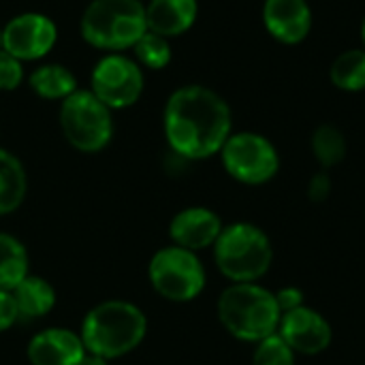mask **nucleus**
<instances>
[{
  "mask_svg": "<svg viewBox=\"0 0 365 365\" xmlns=\"http://www.w3.org/2000/svg\"><path fill=\"white\" fill-rule=\"evenodd\" d=\"M165 135L173 152L199 160L222 150L231 137V109L214 90L186 86L165 107Z\"/></svg>",
  "mask_w": 365,
  "mask_h": 365,
  "instance_id": "nucleus-1",
  "label": "nucleus"
},
{
  "mask_svg": "<svg viewBox=\"0 0 365 365\" xmlns=\"http://www.w3.org/2000/svg\"><path fill=\"white\" fill-rule=\"evenodd\" d=\"M148 331L145 314L128 302L111 299L92 308L81 323L86 353L101 359H118L135 351Z\"/></svg>",
  "mask_w": 365,
  "mask_h": 365,
  "instance_id": "nucleus-2",
  "label": "nucleus"
},
{
  "mask_svg": "<svg viewBox=\"0 0 365 365\" xmlns=\"http://www.w3.org/2000/svg\"><path fill=\"white\" fill-rule=\"evenodd\" d=\"M218 319L225 329L246 342H261L280 327L276 295L255 282H235L218 299Z\"/></svg>",
  "mask_w": 365,
  "mask_h": 365,
  "instance_id": "nucleus-3",
  "label": "nucleus"
},
{
  "mask_svg": "<svg viewBox=\"0 0 365 365\" xmlns=\"http://www.w3.org/2000/svg\"><path fill=\"white\" fill-rule=\"evenodd\" d=\"M145 32V6L139 0H94L81 17V36L107 51L135 47Z\"/></svg>",
  "mask_w": 365,
  "mask_h": 365,
  "instance_id": "nucleus-4",
  "label": "nucleus"
},
{
  "mask_svg": "<svg viewBox=\"0 0 365 365\" xmlns=\"http://www.w3.org/2000/svg\"><path fill=\"white\" fill-rule=\"evenodd\" d=\"M216 265L233 282H255L272 265L269 237L255 225L235 222L222 227L214 244Z\"/></svg>",
  "mask_w": 365,
  "mask_h": 365,
  "instance_id": "nucleus-5",
  "label": "nucleus"
},
{
  "mask_svg": "<svg viewBox=\"0 0 365 365\" xmlns=\"http://www.w3.org/2000/svg\"><path fill=\"white\" fill-rule=\"evenodd\" d=\"M60 124L66 141L79 152H98L113 135L111 109L86 90H75L62 101Z\"/></svg>",
  "mask_w": 365,
  "mask_h": 365,
  "instance_id": "nucleus-6",
  "label": "nucleus"
},
{
  "mask_svg": "<svg viewBox=\"0 0 365 365\" xmlns=\"http://www.w3.org/2000/svg\"><path fill=\"white\" fill-rule=\"evenodd\" d=\"M150 282L169 302H190L205 287V269L192 250L169 246L158 250L148 267Z\"/></svg>",
  "mask_w": 365,
  "mask_h": 365,
  "instance_id": "nucleus-7",
  "label": "nucleus"
},
{
  "mask_svg": "<svg viewBox=\"0 0 365 365\" xmlns=\"http://www.w3.org/2000/svg\"><path fill=\"white\" fill-rule=\"evenodd\" d=\"M222 165L237 182L265 184L278 171L276 148L257 133H237L222 145Z\"/></svg>",
  "mask_w": 365,
  "mask_h": 365,
  "instance_id": "nucleus-8",
  "label": "nucleus"
},
{
  "mask_svg": "<svg viewBox=\"0 0 365 365\" xmlns=\"http://www.w3.org/2000/svg\"><path fill=\"white\" fill-rule=\"evenodd\" d=\"M143 90L141 68L120 56H105L92 71V94L109 109H124L139 101Z\"/></svg>",
  "mask_w": 365,
  "mask_h": 365,
  "instance_id": "nucleus-9",
  "label": "nucleus"
},
{
  "mask_svg": "<svg viewBox=\"0 0 365 365\" xmlns=\"http://www.w3.org/2000/svg\"><path fill=\"white\" fill-rule=\"evenodd\" d=\"M58 38L56 24L41 13H24L2 28L0 47L17 60H36L49 53Z\"/></svg>",
  "mask_w": 365,
  "mask_h": 365,
  "instance_id": "nucleus-10",
  "label": "nucleus"
},
{
  "mask_svg": "<svg viewBox=\"0 0 365 365\" xmlns=\"http://www.w3.org/2000/svg\"><path fill=\"white\" fill-rule=\"evenodd\" d=\"M280 338L302 355L323 353L331 342L329 323L314 310L299 306L291 312H284L280 319Z\"/></svg>",
  "mask_w": 365,
  "mask_h": 365,
  "instance_id": "nucleus-11",
  "label": "nucleus"
},
{
  "mask_svg": "<svg viewBox=\"0 0 365 365\" xmlns=\"http://www.w3.org/2000/svg\"><path fill=\"white\" fill-rule=\"evenodd\" d=\"M220 231H222L220 218L207 207L182 210L180 214H175V218L169 225V235L175 242V246L192 252L216 244Z\"/></svg>",
  "mask_w": 365,
  "mask_h": 365,
  "instance_id": "nucleus-12",
  "label": "nucleus"
},
{
  "mask_svg": "<svg viewBox=\"0 0 365 365\" xmlns=\"http://www.w3.org/2000/svg\"><path fill=\"white\" fill-rule=\"evenodd\" d=\"M263 21L274 38L293 45L310 32L312 13L306 0H265Z\"/></svg>",
  "mask_w": 365,
  "mask_h": 365,
  "instance_id": "nucleus-13",
  "label": "nucleus"
},
{
  "mask_svg": "<svg viewBox=\"0 0 365 365\" xmlns=\"http://www.w3.org/2000/svg\"><path fill=\"white\" fill-rule=\"evenodd\" d=\"M86 355L81 338L68 329H45L28 344V359L32 365H77Z\"/></svg>",
  "mask_w": 365,
  "mask_h": 365,
  "instance_id": "nucleus-14",
  "label": "nucleus"
},
{
  "mask_svg": "<svg viewBox=\"0 0 365 365\" xmlns=\"http://www.w3.org/2000/svg\"><path fill=\"white\" fill-rule=\"evenodd\" d=\"M197 19V0H150L145 6L148 32L165 38L186 32Z\"/></svg>",
  "mask_w": 365,
  "mask_h": 365,
  "instance_id": "nucleus-15",
  "label": "nucleus"
},
{
  "mask_svg": "<svg viewBox=\"0 0 365 365\" xmlns=\"http://www.w3.org/2000/svg\"><path fill=\"white\" fill-rule=\"evenodd\" d=\"M19 317H28V319H36V317H45L53 306H56V291L53 287L38 278V276H26L13 291Z\"/></svg>",
  "mask_w": 365,
  "mask_h": 365,
  "instance_id": "nucleus-16",
  "label": "nucleus"
},
{
  "mask_svg": "<svg viewBox=\"0 0 365 365\" xmlns=\"http://www.w3.org/2000/svg\"><path fill=\"white\" fill-rule=\"evenodd\" d=\"M26 171L17 156L0 150V216L15 212L26 197Z\"/></svg>",
  "mask_w": 365,
  "mask_h": 365,
  "instance_id": "nucleus-17",
  "label": "nucleus"
},
{
  "mask_svg": "<svg viewBox=\"0 0 365 365\" xmlns=\"http://www.w3.org/2000/svg\"><path fill=\"white\" fill-rule=\"evenodd\" d=\"M30 86L43 98H49V101L62 98L64 101L66 96H71L77 90V79L62 64H45V66H38L30 75Z\"/></svg>",
  "mask_w": 365,
  "mask_h": 365,
  "instance_id": "nucleus-18",
  "label": "nucleus"
},
{
  "mask_svg": "<svg viewBox=\"0 0 365 365\" xmlns=\"http://www.w3.org/2000/svg\"><path fill=\"white\" fill-rule=\"evenodd\" d=\"M28 276V252L24 244L0 233V291H13Z\"/></svg>",
  "mask_w": 365,
  "mask_h": 365,
  "instance_id": "nucleus-19",
  "label": "nucleus"
},
{
  "mask_svg": "<svg viewBox=\"0 0 365 365\" xmlns=\"http://www.w3.org/2000/svg\"><path fill=\"white\" fill-rule=\"evenodd\" d=\"M331 81L340 90L359 92L365 88V51L351 49L338 56L331 64Z\"/></svg>",
  "mask_w": 365,
  "mask_h": 365,
  "instance_id": "nucleus-20",
  "label": "nucleus"
},
{
  "mask_svg": "<svg viewBox=\"0 0 365 365\" xmlns=\"http://www.w3.org/2000/svg\"><path fill=\"white\" fill-rule=\"evenodd\" d=\"M312 152L323 167H334L346 154V139L336 126L323 124L312 135Z\"/></svg>",
  "mask_w": 365,
  "mask_h": 365,
  "instance_id": "nucleus-21",
  "label": "nucleus"
},
{
  "mask_svg": "<svg viewBox=\"0 0 365 365\" xmlns=\"http://www.w3.org/2000/svg\"><path fill=\"white\" fill-rule=\"evenodd\" d=\"M133 49L137 53V60L148 68H165L171 60V49H169L167 38L154 32H145L135 43Z\"/></svg>",
  "mask_w": 365,
  "mask_h": 365,
  "instance_id": "nucleus-22",
  "label": "nucleus"
},
{
  "mask_svg": "<svg viewBox=\"0 0 365 365\" xmlns=\"http://www.w3.org/2000/svg\"><path fill=\"white\" fill-rule=\"evenodd\" d=\"M252 365H295V351L280 338V334H274L259 342Z\"/></svg>",
  "mask_w": 365,
  "mask_h": 365,
  "instance_id": "nucleus-23",
  "label": "nucleus"
},
{
  "mask_svg": "<svg viewBox=\"0 0 365 365\" xmlns=\"http://www.w3.org/2000/svg\"><path fill=\"white\" fill-rule=\"evenodd\" d=\"M24 79L21 60L0 47V90H15Z\"/></svg>",
  "mask_w": 365,
  "mask_h": 365,
  "instance_id": "nucleus-24",
  "label": "nucleus"
},
{
  "mask_svg": "<svg viewBox=\"0 0 365 365\" xmlns=\"http://www.w3.org/2000/svg\"><path fill=\"white\" fill-rule=\"evenodd\" d=\"M19 317L15 297L11 291H0V331H6Z\"/></svg>",
  "mask_w": 365,
  "mask_h": 365,
  "instance_id": "nucleus-25",
  "label": "nucleus"
},
{
  "mask_svg": "<svg viewBox=\"0 0 365 365\" xmlns=\"http://www.w3.org/2000/svg\"><path fill=\"white\" fill-rule=\"evenodd\" d=\"M329 190H331V180L327 173H317L312 180H310V188H308V195L314 203H321L329 197Z\"/></svg>",
  "mask_w": 365,
  "mask_h": 365,
  "instance_id": "nucleus-26",
  "label": "nucleus"
},
{
  "mask_svg": "<svg viewBox=\"0 0 365 365\" xmlns=\"http://www.w3.org/2000/svg\"><path fill=\"white\" fill-rule=\"evenodd\" d=\"M276 302H278V306H280V312H291V310H295V308L302 306L304 293H302L299 289H295V287H287V289H282V291L276 295Z\"/></svg>",
  "mask_w": 365,
  "mask_h": 365,
  "instance_id": "nucleus-27",
  "label": "nucleus"
},
{
  "mask_svg": "<svg viewBox=\"0 0 365 365\" xmlns=\"http://www.w3.org/2000/svg\"><path fill=\"white\" fill-rule=\"evenodd\" d=\"M77 365H107V361L105 359H101V357H96V355H83V359L79 361Z\"/></svg>",
  "mask_w": 365,
  "mask_h": 365,
  "instance_id": "nucleus-28",
  "label": "nucleus"
},
{
  "mask_svg": "<svg viewBox=\"0 0 365 365\" xmlns=\"http://www.w3.org/2000/svg\"><path fill=\"white\" fill-rule=\"evenodd\" d=\"M361 36H364V43H365V19H364V26H361Z\"/></svg>",
  "mask_w": 365,
  "mask_h": 365,
  "instance_id": "nucleus-29",
  "label": "nucleus"
},
{
  "mask_svg": "<svg viewBox=\"0 0 365 365\" xmlns=\"http://www.w3.org/2000/svg\"><path fill=\"white\" fill-rule=\"evenodd\" d=\"M0 38H2V30H0Z\"/></svg>",
  "mask_w": 365,
  "mask_h": 365,
  "instance_id": "nucleus-30",
  "label": "nucleus"
}]
</instances>
